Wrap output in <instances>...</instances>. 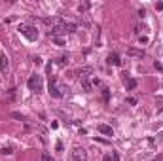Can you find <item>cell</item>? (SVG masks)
<instances>
[{
    "instance_id": "cb8c5ba5",
    "label": "cell",
    "mask_w": 163,
    "mask_h": 161,
    "mask_svg": "<svg viewBox=\"0 0 163 161\" xmlns=\"http://www.w3.org/2000/svg\"><path fill=\"white\" fill-rule=\"evenodd\" d=\"M155 10L161 11V10H163V2H158V4H155Z\"/></svg>"
},
{
    "instance_id": "603a6c76",
    "label": "cell",
    "mask_w": 163,
    "mask_h": 161,
    "mask_svg": "<svg viewBox=\"0 0 163 161\" xmlns=\"http://www.w3.org/2000/svg\"><path fill=\"white\" fill-rule=\"evenodd\" d=\"M89 8V4H80V11H86Z\"/></svg>"
},
{
    "instance_id": "5b68a950",
    "label": "cell",
    "mask_w": 163,
    "mask_h": 161,
    "mask_svg": "<svg viewBox=\"0 0 163 161\" xmlns=\"http://www.w3.org/2000/svg\"><path fill=\"white\" fill-rule=\"evenodd\" d=\"M0 72H2V74L10 72V59H8V55H6V53L0 55Z\"/></svg>"
},
{
    "instance_id": "d4e9b609",
    "label": "cell",
    "mask_w": 163,
    "mask_h": 161,
    "mask_svg": "<svg viewBox=\"0 0 163 161\" xmlns=\"http://www.w3.org/2000/svg\"><path fill=\"white\" fill-rule=\"evenodd\" d=\"M32 61H34V63H36V65H38V66H40V65H42V59H40V57H34V59H32Z\"/></svg>"
},
{
    "instance_id": "6da1fadb",
    "label": "cell",
    "mask_w": 163,
    "mask_h": 161,
    "mask_svg": "<svg viewBox=\"0 0 163 161\" xmlns=\"http://www.w3.org/2000/svg\"><path fill=\"white\" fill-rule=\"evenodd\" d=\"M17 31H19L21 34H23V36H25L27 40H31V42H34V40H38V31H36V27H32V25L21 23Z\"/></svg>"
},
{
    "instance_id": "4fadbf2b",
    "label": "cell",
    "mask_w": 163,
    "mask_h": 161,
    "mask_svg": "<svg viewBox=\"0 0 163 161\" xmlns=\"http://www.w3.org/2000/svg\"><path fill=\"white\" fill-rule=\"evenodd\" d=\"M78 29L76 23H65V32H74Z\"/></svg>"
},
{
    "instance_id": "44dd1931",
    "label": "cell",
    "mask_w": 163,
    "mask_h": 161,
    "mask_svg": "<svg viewBox=\"0 0 163 161\" xmlns=\"http://www.w3.org/2000/svg\"><path fill=\"white\" fill-rule=\"evenodd\" d=\"M154 66H155V68H158V70H161V72H163V65H161V63H159V61H155V63H154Z\"/></svg>"
},
{
    "instance_id": "484cf974",
    "label": "cell",
    "mask_w": 163,
    "mask_h": 161,
    "mask_svg": "<svg viewBox=\"0 0 163 161\" xmlns=\"http://www.w3.org/2000/svg\"><path fill=\"white\" fill-rule=\"evenodd\" d=\"M57 152H63V142H61V140L57 142Z\"/></svg>"
},
{
    "instance_id": "8fae6325",
    "label": "cell",
    "mask_w": 163,
    "mask_h": 161,
    "mask_svg": "<svg viewBox=\"0 0 163 161\" xmlns=\"http://www.w3.org/2000/svg\"><path fill=\"white\" fill-rule=\"evenodd\" d=\"M103 161H119V156L116 152H112V153H106V156L103 157Z\"/></svg>"
},
{
    "instance_id": "9a60e30c",
    "label": "cell",
    "mask_w": 163,
    "mask_h": 161,
    "mask_svg": "<svg viewBox=\"0 0 163 161\" xmlns=\"http://www.w3.org/2000/svg\"><path fill=\"white\" fill-rule=\"evenodd\" d=\"M103 99L108 102V99H110V89L108 87H103Z\"/></svg>"
},
{
    "instance_id": "7c38bea8",
    "label": "cell",
    "mask_w": 163,
    "mask_h": 161,
    "mask_svg": "<svg viewBox=\"0 0 163 161\" xmlns=\"http://www.w3.org/2000/svg\"><path fill=\"white\" fill-rule=\"evenodd\" d=\"M125 87L129 89V91H131V89H135V87H137V80H133V78H127V80H125Z\"/></svg>"
},
{
    "instance_id": "277c9868",
    "label": "cell",
    "mask_w": 163,
    "mask_h": 161,
    "mask_svg": "<svg viewBox=\"0 0 163 161\" xmlns=\"http://www.w3.org/2000/svg\"><path fill=\"white\" fill-rule=\"evenodd\" d=\"M70 156H72L74 161H86V159H87V152L83 150V148H80V146H76Z\"/></svg>"
},
{
    "instance_id": "8992f818",
    "label": "cell",
    "mask_w": 163,
    "mask_h": 161,
    "mask_svg": "<svg viewBox=\"0 0 163 161\" xmlns=\"http://www.w3.org/2000/svg\"><path fill=\"white\" fill-rule=\"evenodd\" d=\"M93 72H95V68L93 66H83V68H80L78 70V78H89V76H93Z\"/></svg>"
},
{
    "instance_id": "ffe728a7",
    "label": "cell",
    "mask_w": 163,
    "mask_h": 161,
    "mask_svg": "<svg viewBox=\"0 0 163 161\" xmlns=\"http://www.w3.org/2000/svg\"><path fill=\"white\" fill-rule=\"evenodd\" d=\"M13 95H15V89H10L8 97H6V101H11V99H13Z\"/></svg>"
},
{
    "instance_id": "52a82bcc",
    "label": "cell",
    "mask_w": 163,
    "mask_h": 161,
    "mask_svg": "<svg viewBox=\"0 0 163 161\" xmlns=\"http://www.w3.org/2000/svg\"><path fill=\"white\" fill-rule=\"evenodd\" d=\"M106 63H108V65H112V66H122V59H119L118 53H110L108 59H106Z\"/></svg>"
},
{
    "instance_id": "4316f807",
    "label": "cell",
    "mask_w": 163,
    "mask_h": 161,
    "mask_svg": "<svg viewBox=\"0 0 163 161\" xmlns=\"http://www.w3.org/2000/svg\"><path fill=\"white\" fill-rule=\"evenodd\" d=\"M93 85H101V80H99V78H93Z\"/></svg>"
},
{
    "instance_id": "9c48e42d",
    "label": "cell",
    "mask_w": 163,
    "mask_h": 161,
    "mask_svg": "<svg viewBox=\"0 0 163 161\" xmlns=\"http://www.w3.org/2000/svg\"><path fill=\"white\" fill-rule=\"evenodd\" d=\"M80 83H82L83 91H87V93H89V91H93V83L89 82V78H82V80H80Z\"/></svg>"
},
{
    "instance_id": "7a4b0ae2",
    "label": "cell",
    "mask_w": 163,
    "mask_h": 161,
    "mask_svg": "<svg viewBox=\"0 0 163 161\" xmlns=\"http://www.w3.org/2000/svg\"><path fill=\"white\" fill-rule=\"evenodd\" d=\"M27 83H29V89L34 91V93H40V91L44 89V80H42V76H38V74H32Z\"/></svg>"
},
{
    "instance_id": "30bf717a",
    "label": "cell",
    "mask_w": 163,
    "mask_h": 161,
    "mask_svg": "<svg viewBox=\"0 0 163 161\" xmlns=\"http://www.w3.org/2000/svg\"><path fill=\"white\" fill-rule=\"evenodd\" d=\"M127 55H131V57H139V59H142V57H144V51H142V50H135V47H131V50H127Z\"/></svg>"
},
{
    "instance_id": "83f0119b",
    "label": "cell",
    "mask_w": 163,
    "mask_h": 161,
    "mask_svg": "<svg viewBox=\"0 0 163 161\" xmlns=\"http://www.w3.org/2000/svg\"><path fill=\"white\" fill-rule=\"evenodd\" d=\"M154 161H163V157H161V156H158V157H154Z\"/></svg>"
},
{
    "instance_id": "f1b7e54d",
    "label": "cell",
    "mask_w": 163,
    "mask_h": 161,
    "mask_svg": "<svg viewBox=\"0 0 163 161\" xmlns=\"http://www.w3.org/2000/svg\"><path fill=\"white\" fill-rule=\"evenodd\" d=\"M158 53H159V55H163V46L159 47V51H158Z\"/></svg>"
},
{
    "instance_id": "5bb4252c",
    "label": "cell",
    "mask_w": 163,
    "mask_h": 161,
    "mask_svg": "<svg viewBox=\"0 0 163 161\" xmlns=\"http://www.w3.org/2000/svg\"><path fill=\"white\" fill-rule=\"evenodd\" d=\"M68 59H70V55H68V53H67V55H61V57H59V61H57V63H59L61 66H65L67 63H68Z\"/></svg>"
},
{
    "instance_id": "e0dca14e",
    "label": "cell",
    "mask_w": 163,
    "mask_h": 161,
    "mask_svg": "<svg viewBox=\"0 0 163 161\" xmlns=\"http://www.w3.org/2000/svg\"><path fill=\"white\" fill-rule=\"evenodd\" d=\"M51 40H53V44H57V46H65V38H61V36L51 38Z\"/></svg>"
},
{
    "instance_id": "ac0fdd59",
    "label": "cell",
    "mask_w": 163,
    "mask_h": 161,
    "mask_svg": "<svg viewBox=\"0 0 163 161\" xmlns=\"http://www.w3.org/2000/svg\"><path fill=\"white\" fill-rule=\"evenodd\" d=\"M11 118H13V120H21V121H25V116H23V114H19V112H13Z\"/></svg>"
},
{
    "instance_id": "ba28073f",
    "label": "cell",
    "mask_w": 163,
    "mask_h": 161,
    "mask_svg": "<svg viewBox=\"0 0 163 161\" xmlns=\"http://www.w3.org/2000/svg\"><path fill=\"white\" fill-rule=\"evenodd\" d=\"M97 131H99V133H103V135H106V137H112V135H114L112 127H110V125H106V123H101V125L97 127Z\"/></svg>"
},
{
    "instance_id": "d6986e66",
    "label": "cell",
    "mask_w": 163,
    "mask_h": 161,
    "mask_svg": "<svg viewBox=\"0 0 163 161\" xmlns=\"http://www.w3.org/2000/svg\"><path fill=\"white\" fill-rule=\"evenodd\" d=\"M42 161H53V159H51V156H49L47 152H44L42 153Z\"/></svg>"
},
{
    "instance_id": "2e32d148",
    "label": "cell",
    "mask_w": 163,
    "mask_h": 161,
    "mask_svg": "<svg viewBox=\"0 0 163 161\" xmlns=\"http://www.w3.org/2000/svg\"><path fill=\"white\" fill-rule=\"evenodd\" d=\"M2 153H4V156H11V153H13V148H11V146H4V148H2Z\"/></svg>"
},
{
    "instance_id": "3957f363",
    "label": "cell",
    "mask_w": 163,
    "mask_h": 161,
    "mask_svg": "<svg viewBox=\"0 0 163 161\" xmlns=\"http://www.w3.org/2000/svg\"><path fill=\"white\" fill-rule=\"evenodd\" d=\"M47 91H49V95H51V97H55V99H61V97H63V91H61V87H57V82H55V78L49 80Z\"/></svg>"
},
{
    "instance_id": "7402d4cb",
    "label": "cell",
    "mask_w": 163,
    "mask_h": 161,
    "mask_svg": "<svg viewBox=\"0 0 163 161\" xmlns=\"http://www.w3.org/2000/svg\"><path fill=\"white\" fill-rule=\"evenodd\" d=\"M139 42L140 44H148V36H139Z\"/></svg>"
}]
</instances>
